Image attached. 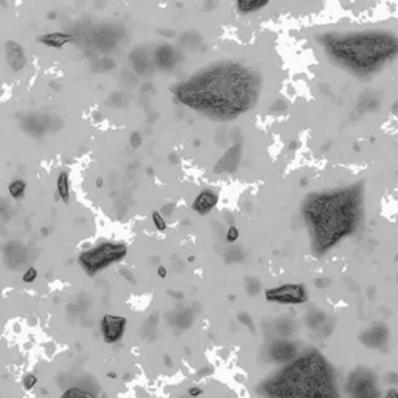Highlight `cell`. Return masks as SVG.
Wrapping results in <instances>:
<instances>
[{"instance_id": "7c38bea8", "label": "cell", "mask_w": 398, "mask_h": 398, "mask_svg": "<svg viewBox=\"0 0 398 398\" xmlns=\"http://www.w3.org/2000/svg\"><path fill=\"white\" fill-rule=\"evenodd\" d=\"M27 248L19 241H10L4 246V260L11 269H19L27 261Z\"/></svg>"}, {"instance_id": "2e32d148", "label": "cell", "mask_w": 398, "mask_h": 398, "mask_svg": "<svg viewBox=\"0 0 398 398\" xmlns=\"http://www.w3.org/2000/svg\"><path fill=\"white\" fill-rule=\"evenodd\" d=\"M167 321L171 327L178 330H187L194 322V313L191 308H176L170 314H167Z\"/></svg>"}, {"instance_id": "ffe728a7", "label": "cell", "mask_w": 398, "mask_h": 398, "mask_svg": "<svg viewBox=\"0 0 398 398\" xmlns=\"http://www.w3.org/2000/svg\"><path fill=\"white\" fill-rule=\"evenodd\" d=\"M59 398H100L98 395H95L94 392L84 389V387H78V386H73V387H69L62 392V395Z\"/></svg>"}, {"instance_id": "74e56055", "label": "cell", "mask_w": 398, "mask_h": 398, "mask_svg": "<svg viewBox=\"0 0 398 398\" xmlns=\"http://www.w3.org/2000/svg\"><path fill=\"white\" fill-rule=\"evenodd\" d=\"M168 294H170V296H173L176 300H182V299H184V294H182V293H174V291H170Z\"/></svg>"}, {"instance_id": "4dcf8cb0", "label": "cell", "mask_w": 398, "mask_h": 398, "mask_svg": "<svg viewBox=\"0 0 398 398\" xmlns=\"http://www.w3.org/2000/svg\"><path fill=\"white\" fill-rule=\"evenodd\" d=\"M0 218L4 221L10 219V204L2 197H0Z\"/></svg>"}, {"instance_id": "d6a6232c", "label": "cell", "mask_w": 398, "mask_h": 398, "mask_svg": "<svg viewBox=\"0 0 398 398\" xmlns=\"http://www.w3.org/2000/svg\"><path fill=\"white\" fill-rule=\"evenodd\" d=\"M203 389L201 387H197V386H193V387H190L188 390H187V395L188 396H191V398H197L199 395H203Z\"/></svg>"}, {"instance_id": "52a82bcc", "label": "cell", "mask_w": 398, "mask_h": 398, "mask_svg": "<svg viewBox=\"0 0 398 398\" xmlns=\"http://www.w3.org/2000/svg\"><path fill=\"white\" fill-rule=\"evenodd\" d=\"M347 390L351 398H380L375 375L367 369H358L350 375Z\"/></svg>"}, {"instance_id": "603a6c76", "label": "cell", "mask_w": 398, "mask_h": 398, "mask_svg": "<svg viewBox=\"0 0 398 398\" xmlns=\"http://www.w3.org/2000/svg\"><path fill=\"white\" fill-rule=\"evenodd\" d=\"M245 258V254L241 252L240 248H229L226 252H224V260L226 263H240L241 260Z\"/></svg>"}, {"instance_id": "9a60e30c", "label": "cell", "mask_w": 398, "mask_h": 398, "mask_svg": "<svg viewBox=\"0 0 398 398\" xmlns=\"http://www.w3.org/2000/svg\"><path fill=\"white\" fill-rule=\"evenodd\" d=\"M75 41H76V36L73 33H67V31H52V33H46L37 37L39 44L50 47V49H62L64 46L72 44Z\"/></svg>"}, {"instance_id": "4fadbf2b", "label": "cell", "mask_w": 398, "mask_h": 398, "mask_svg": "<svg viewBox=\"0 0 398 398\" xmlns=\"http://www.w3.org/2000/svg\"><path fill=\"white\" fill-rule=\"evenodd\" d=\"M5 61L13 72H20L27 65V56L24 47L16 41L5 42Z\"/></svg>"}, {"instance_id": "cb8c5ba5", "label": "cell", "mask_w": 398, "mask_h": 398, "mask_svg": "<svg viewBox=\"0 0 398 398\" xmlns=\"http://www.w3.org/2000/svg\"><path fill=\"white\" fill-rule=\"evenodd\" d=\"M151 221H152L156 230H159V232H165V230L168 229V223H167L165 216H164L161 212H159V210H156V212L151 213Z\"/></svg>"}, {"instance_id": "d590c367", "label": "cell", "mask_w": 398, "mask_h": 398, "mask_svg": "<svg viewBox=\"0 0 398 398\" xmlns=\"http://www.w3.org/2000/svg\"><path fill=\"white\" fill-rule=\"evenodd\" d=\"M168 162L173 164V165H178V164L181 162V159L178 157L176 152H170V154H168Z\"/></svg>"}, {"instance_id": "7402d4cb", "label": "cell", "mask_w": 398, "mask_h": 398, "mask_svg": "<svg viewBox=\"0 0 398 398\" xmlns=\"http://www.w3.org/2000/svg\"><path fill=\"white\" fill-rule=\"evenodd\" d=\"M157 322H159V313L151 314L146 322L142 327V335L145 336H154L156 335V328H157Z\"/></svg>"}, {"instance_id": "ba28073f", "label": "cell", "mask_w": 398, "mask_h": 398, "mask_svg": "<svg viewBox=\"0 0 398 398\" xmlns=\"http://www.w3.org/2000/svg\"><path fill=\"white\" fill-rule=\"evenodd\" d=\"M126 325H128L126 317L115 316V314H104L100 321V331L103 341L110 345L120 342L125 336Z\"/></svg>"}, {"instance_id": "60d3db41", "label": "cell", "mask_w": 398, "mask_h": 398, "mask_svg": "<svg viewBox=\"0 0 398 398\" xmlns=\"http://www.w3.org/2000/svg\"><path fill=\"white\" fill-rule=\"evenodd\" d=\"M107 377H109L110 380H115V378H117V373H115V372H109Z\"/></svg>"}, {"instance_id": "6da1fadb", "label": "cell", "mask_w": 398, "mask_h": 398, "mask_svg": "<svg viewBox=\"0 0 398 398\" xmlns=\"http://www.w3.org/2000/svg\"><path fill=\"white\" fill-rule=\"evenodd\" d=\"M260 87L255 70L238 62H216L174 86L173 95L210 120L230 122L255 106Z\"/></svg>"}, {"instance_id": "7bdbcfd3", "label": "cell", "mask_w": 398, "mask_h": 398, "mask_svg": "<svg viewBox=\"0 0 398 398\" xmlns=\"http://www.w3.org/2000/svg\"><path fill=\"white\" fill-rule=\"evenodd\" d=\"M41 233H42V235H47V233H49V229H42Z\"/></svg>"}, {"instance_id": "d6986e66", "label": "cell", "mask_w": 398, "mask_h": 398, "mask_svg": "<svg viewBox=\"0 0 398 398\" xmlns=\"http://www.w3.org/2000/svg\"><path fill=\"white\" fill-rule=\"evenodd\" d=\"M56 193L64 204L70 203V178L67 171H61L56 179Z\"/></svg>"}, {"instance_id": "8992f818", "label": "cell", "mask_w": 398, "mask_h": 398, "mask_svg": "<svg viewBox=\"0 0 398 398\" xmlns=\"http://www.w3.org/2000/svg\"><path fill=\"white\" fill-rule=\"evenodd\" d=\"M264 299L278 305H303L308 302V290L303 283H285L268 288Z\"/></svg>"}, {"instance_id": "f1b7e54d", "label": "cell", "mask_w": 398, "mask_h": 398, "mask_svg": "<svg viewBox=\"0 0 398 398\" xmlns=\"http://www.w3.org/2000/svg\"><path fill=\"white\" fill-rule=\"evenodd\" d=\"M238 238H240V230H238L235 226H229V229L226 230V241L233 245V243H236Z\"/></svg>"}, {"instance_id": "277c9868", "label": "cell", "mask_w": 398, "mask_h": 398, "mask_svg": "<svg viewBox=\"0 0 398 398\" xmlns=\"http://www.w3.org/2000/svg\"><path fill=\"white\" fill-rule=\"evenodd\" d=\"M322 49L339 67L366 76L398 55V37L383 31H355L322 36Z\"/></svg>"}, {"instance_id": "484cf974", "label": "cell", "mask_w": 398, "mask_h": 398, "mask_svg": "<svg viewBox=\"0 0 398 398\" xmlns=\"http://www.w3.org/2000/svg\"><path fill=\"white\" fill-rule=\"evenodd\" d=\"M37 384V377L34 373H25L22 378V386L25 390H33Z\"/></svg>"}, {"instance_id": "ac0fdd59", "label": "cell", "mask_w": 398, "mask_h": 398, "mask_svg": "<svg viewBox=\"0 0 398 398\" xmlns=\"http://www.w3.org/2000/svg\"><path fill=\"white\" fill-rule=\"evenodd\" d=\"M271 0H235L236 8L241 14H252L263 10Z\"/></svg>"}, {"instance_id": "836d02e7", "label": "cell", "mask_w": 398, "mask_h": 398, "mask_svg": "<svg viewBox=\"0 0 398 398\" xmlns=\"http://www.w3.org/2000/svg\"><path fill=\"white\" fill-rule=\"evenodd\" d=\"M174 204L173 203H170V204H165V207L162 209V210H159V212H161L165 218H168V216H171L173 215V210H174Z\"/></svg>"}, {"instance_id": "1f68e13d", "label": "cell", "mask_w": 398, "mask_h": 398, "mask_svg": "<svg viewBox=\"0 0 398 398\" xmlns=\"http://www.w3.org/2000/svg\"><path fill=\"white\" fill-rule=\"evenodd\" d=\"M120 274L126 278V282H129V283H132V285H136L137 283V280H136V277H134V274L129 271V269H126V268H122L120 269Z\"/></svg>"}, {"instance_id": "8d00e7d4", "label": "cell", "mask_w": 398, "mask_h": 398, "mask_svg": "<svg viewBox=\"0 0 398 398\" xmlns=\"http://www.w3.org/2000/svg\"><path fill=\"white\" fill-rule=\"evenodd\" d=\"M157 275L161 277V278H167V275H168V269H167L165 266L161 264V266L157 268Z\"/></svg>"}, {"instance_id": "f546056e", "label": "cell", "mask_w": 398, "mask_h": 398, "mask_svg": "<svg viewBox=\"0 0 398 398\" xmlns=\"http://www.w3.org/2000/svg\"><path fill=\"white\" fill-rule=\"evenodd\" d=\"M129 143H131V146L132 148H140L142 146V143H143V136L139 132V131H134L131 136H129Z\"/></svg>"}, {"instance_id": "f35d334b", "label": "cell", "mask_w": 398, "mask_h": 398, "mask_svg": "<svg viewBox=\"0 0 398 398\" xmlns=\"http://www.w3.org/2000/svg\"><path fill=\"white\" fill-rule=\"evenodd\" d=\"M47 17H49L50 20H55L53 17H58V13H56V11H53V13H50V14H49Z\"/></svg>"}, {"instance_id": "ab89813d", "label": "cell", "mask_w": 398, "mask_h": 398, "mask_svg": "<svg viewBox=\"0 0 398 398\" xmlns=\"http://www.w3.org/2000/svg\"><path fill=\"white\" fill-rule=\"evenodd\" d=\"M103 184H104V182H103V178H98V179H97V187H98V188H101V187H103Z\"/></svg>"}, {"instance_id": "5b68a950", "label": "cell", "mask_w": 398, "mask_h": 398, "mask_svg": "<svg viewBox=\"0 0 398 398\" xmlns=\"http://www.w3.org/2000/svg\"><path fill=\"white\" fill-rule=\"evenodd\" d=\"M128 255V246L120 241H103L78 255V263L83 271L94 277L106 268L122 261Z\"/></svg>"}, {"instance_id": "44dd1931", "label": "cell", "mask_w": 398, "mask_h": 398, "mask_svg": "<svg viewBox=\"0 0 398 398\" xmlns=\"http://www.w3.org/2000/svg\"><path fill=\"white\" fill-rule=\"evenodd\" d=\"M25 190H27V184H25L24 179H13L8 184V193L14 201H20V199H24Z\"/></svg>"}, {"instance_id": "5bb4252c", "label": "cell", "mask_w": 398, "mask_h": 398, "mask_svg": "<svg viewBox=\"0 0 398 398\" xmlns=\"http://www.w3.org/2000/svg\"><path fill=\"white\" fill-rule=\"evenodd\" d=\"M389 339V330L387 327L381 325V324H375L372 327H369L360 338V341L367 345V347H373V348H380L384 344H387Z\"/></svg>"}, {"instance_id": "8fae6325", "label": "cell", "mask_w": 398, "mask_h": 398, "mask_svg": "<svg viewBox=\"0 0 398 398\" xmlns=\"http://www.w3.org/2000/svg\"><path fill=\"white\" fill-rule=\"evenodd\" d=\"M241 161V146L240 145H233L230 146L219 161L215 165V173L216 174H223V173H233L238 165H240Z\"/></svg>"}, {"instance_id": "7a4b0ae2", "label": "cell", "mask_w": 398, "mask_h": 398, "mask_svg": "<svg viewBox=\"0 0 398 398\" xmlns=\"http://www.w3.org/2000/svg\"><path fill=\"white\" fill-rule=\"evenodd\" d=\"M309 243L317 255H324L350 236L363 216V185L316 191L302 206Z\"/></svg>"}, {"instance_id": "3957f363", "label": "cell", "mask_w": 398, "mask_h": 398, "mask_svg": "<svg viewBox=\"0 0 398 398\" xmlns=\"http://www.w3.org/2000/svg\"><path fill=\"white\" fill-rule=\"evenodd\" d=\"M264 398H339L333 367L319 351L311 350L285 364L258 386Z\"/></svg>"}, {"instance_id": "9c48e42d", "label": "cell", "mask_w": 398, "mask_h": 398, "mask_svg": "<svg viewBox=\"0 0 398 398\" xmlns=\"http://www.w3.org/2000/svg\"><path fill=\"white\" fill-rule=\"evenodd\" d=\"M268 356L271 363H277V364H288L291 363L294 358L297 356V348L296 344H293L288 339H277L274 341L269 348H268Z\"/></svg>"}, {"instance_id": "30bf717a", "label": "cell", "mask_w": 398, "mask_h": 398, "mask_svg": "<svg viewBox=\"0 0 398 398\" xmlns=\"http://www.w3.org/2000/svg\"><path fill=\"white\" fill-rule=\"evenodd\" d=\"M218 201H219V194L215 190L204 188V190L199 191L197 196L193 199L191 210L199 216H206L218 206Z\"/></svg>"}, {"instance_id": "e575fe53", "label": "cell", "mask_w": 398, "mask_h": 398, "mask_svg": "<svg viewBox=\"0 0 398 398\" xmlns=\"http://www.w3.org/2000/svg\"><path fill=\"white\" fill-rule=\"evenodd\" d=\"M384 398H398V389H395V387L387 389L384 393Z\"/></svg>"}, {"instance_id": "b9f144b4", "label": "cell", "mask_w": 398, "mask_h": 398, "mask_svg": "<svg viewBox=\"0 0 398 398\" xmlns=\"http://www.w3.org/2000/svg\"><path fill=\"white\" fill-rule=\"evenodd\" d=\"M165 364H167V366H171V358H170V356H165Z\"/></svg>"}, {"instance_id": "d4e9b609", "label": "cell", "mask_w": 398, "mask_h": 398, "mask_svg": "<svg viewBox=\"0 0 398 398\" xmlns=\"http://www.w3.org/2000/svg\"><path fill=\"white\" fill-rule=\"evenodd\" d=\"M261 290V285L258 282V278L255 277H248L246 278V291L249 296H257Z\"/></svg>"}, {"instance_id": "4316f807", "label": "cell", "mask_w": 398, "mask_h": 398, "mask_svg": "<svg viewBox=\"0 0 398 398\" xmlns=\"http://www.w3.org/2000/svg\"><path fill=\"white\" fill-rule=\"evenodd\" d=\"M236 319H238V322H240L241 325H245V327L251 328V331H255L254 321H252V317H251L248 313H240V314L236 316Z\"/></svg>"}, {"instance_id": "83f0119b", "label": "cell", "mask_w": 398, "mask_h": 398, "mask_svg": "<svg viewBox=\"0 0 398 398\" xmlns=\"http://www.w3.org/2000/svg\"><path fill=\"white\" fill-rule=\"evenodd\" d=\"M36 278H37V269L34 266L27 268V271L22 274V282L24 283H33Z\"/></svg>"}, {"instance_id": "e0dca14e", "label": "cell", "mask_w": 398, "mask_h": 398, "mask_svg": "<svg viewBox=\"0 0 398 398\" xmlns=\"http://www.w3.org/2000/svg\"><path fill=\"white\" fill-rule=\"evenodd\" d=\"M154 62L161 67L162 70H171V67L176 62V53L171 47L162 46L159 47L154 53Z\"/></svg>"}, {"instance_id": "ee69618b", "label": "cell", "mask_w": 398, "mask_h": 398, "mask_svg": "<svg viewBox=\"0 0 398 398\" xmlns=\"http://www.w3.org/2000/svg\"><path fill=\"white\" fill-rule=\"evenodd\" d=\"M181 398H191V396H188V395H187V396H181Z\"/></svg>"}]
</instances>
